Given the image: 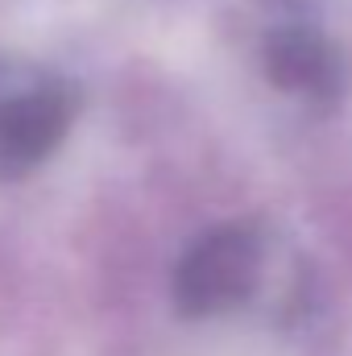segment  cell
I'll list each match as a JSON object with an SVG mask.
<instances>
[{"label": "cell", "instance_id": "1", "mask_svg": "<svg viewBox=\"0 0 352 356\" xmlns=\"http://www.w3.org/2000/svg\"><path fill=\"white\" fill-rule=\"evenodd\" d=\"M79 116V88L71 75L0 50V182L38 175L71 137Z\"/></svg>", "mask_w": 352, "mask_h": 356}, {"label": "cell", "instance_id": "2", "mask_svg": "<svg viewBox=\"0 0 352 356\" xmlns=\"http://www.w3.org/2000/svg\"><path fill=\"white\" fill-rule=\"evenodd\" d=\"M265 273V236L245 224L199 232L170 269V302L182 319H224L253 302Z\"/></svg>", "mask_w": 352, "mask_h": 356}, {"label": "cell", "instance_id": "3", "mask_svg": "<svg viewBox=\"0 0 352 356\" xmlns=\"http://www.w3.org/2000/svg\"><path fill=\"white\" fill-rule=\"evenodd\" d=\"M269 83L311 104H332L340 91V54L307 21H278L262 42Z\"/></svg>", "mask_w": 352, "mask_h": 356}]
</instances>
